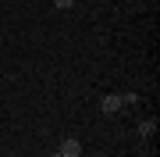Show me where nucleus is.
<instances>
[{
    "instance_id": "4",
    "label": "nucleus",
    "mask_w": 160,
    "mask_h": 157,
    "mask_svg": "<svg viewBox=\"0 0 160 157\" xmlns=\"http://www.w3.org/2000/svg\"><path fill=\"white\" fill-rule=\"evenodd\" d=\"M118 97H121V104H139V97H135V93H118Z\"/></svg>"
},
{
    "instance_id": "3",
    "label": "nucleus",
    "mask_w": 160,
    "mask_h": 157,
    "mask_svg": "<svg viewBox=\"0 0 160 157\" xmlns=\"http://www.w3.org/2000/svg\"><path fill=\"white\" fill-rule=\"evenodd\" d=\"M153 132H157V118H142V122H139V136H142V139H149Z\"/></svg>"
},
{
    "instance_id": "5",
    "label": "nucleus",
    "mask_w": 160,
    "mask_h": 157,
    "mask_svg": "<svg viewBox=\"0 0 160 157\" xmlns=\"http://www.w3.org/2000/svg\"><path fill=\"white\" fill-rule=\"evenodd\" d=\"M53 7H61V11H68V7H75V0H53Z\"/></svg>"
},
{
    "instance_id": "1",
    "label": "nucleus",
    "mask_w": 160,
    "mask_h": 157,
    "mask_svg": "<svg viewBox=\"0 0 160 157\" xmlns=\"http://www.w3.org/2000/svg\"><path fill=\"white\" fill-rule=\"evenodd\" d=\"M121 107H125V104H121V97H118V93H110V97H103V100H100V111H103V114H118Z\"/></svg>"
},
{
    "instance_id": "2",
    "label": "nucleus",
    "mask_w": 160,
    "mask_h": 157,
    "mask_svg": "<svg viewBox=\"0 0 160 157\" xmlns=\"http://www.w3.org/2000/svg\"><path fill=\"white\" fill-rule=\"evenodd\" d=\"M57 150H61L64 157H82V143L75 139V136H68V139H64V143L57 146Z\"/></svg>"
},
{
    "instance_id": "6",
    "label": "nucleus",
    "mask_w": 160,
    "mask_h": 157,
    "mask_svg": "<svg viewBox=\"0 0 160 157\" xmlns=\"http://www.w3.org/2000/svg\"><path fill=\"white\" fill-rule=\"evenodd\" d=\"M50 157H64V154H61V150H53V154H50Z\"/></svg>"
}]
</instances>
